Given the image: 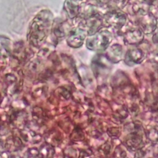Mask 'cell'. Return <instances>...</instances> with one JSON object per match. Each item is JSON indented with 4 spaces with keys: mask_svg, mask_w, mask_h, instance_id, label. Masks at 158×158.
<instances>
[{
    "mask_svg": "<svg viewBox=\"0 0 158 158\" xmlns=\"http://www.w3.org/2000/svg\"><path fill=\"white\" fill-rule=\"evenodd\" d=\"M52 15L49 10L41 11L34 19L29 30L30 41L37 46L46 36L51 25Z\"/></svg>",
    "mask_w": 158,
    "mask_h": 158,
    "instance_id": "obj_1",
    "label": "cell"
},
{
    "mask_svg": "<svg viewBox=\"0 0 158 158\" xmlns=\"http://www.w3.org/2000/svg\"><path fill=\"white\" fill-rule=\"evenodd\" d=\"M112 39V36L109 31L107 30L101 31L87 40L86 46L93 51H104L108 48Z\"/></svg>",
    "mask_w": 158,
    "mask_h": 158,
    "instance_id": "obj_2",
    "label": "cell"
},
{
    "mask_svg": "<svg viewBox=\"0 0 158 158\" xmlns=\"http://www.w3.org/2000/svg\"><path fill=\"white\" fill-rule=\"evenodd\" d=\"M139 14L143 15L139 19V24L142 31L145 33H151L154 31L157 25V21L154 16L144 10H139Z\"/></svg>",
    "mask_w": 158,
    "mask_h": 158,
    "instance_id": "obj_3",
    "label": "cell"
},
{
    "mask_svg": "<svg viewBox=\"0 0 158 158\" xmlns=\"http://www.w3.org/2000/svg\"><path fill=\"white\" fill-rule=\"evenodd\" d=\"M104 20L109 25L119 29L124 25L127 19L123 13L118 11H112L106 15Z\"/></svg>",
    "mask_w": 158,
    "mask_h": 158,
    "instance_id": "obj_4",
    "label": "cell"
},
{
    "mask_svg": "<svg viewBox=\"0 0 158 158\" xmlns=\"http://www.w3.org/2000/svg\"><path fill=\"white\" fill-rule=\"evenodd\" d=\"M85 38V34L84 30L77 28L70 33L67 39V43L71 47L78 48L82 45Z\"/></svg>",
    "mask_w": 158,
    "mask_h": 158,
    "instance_id": "obj_5",
    "label": "cell"
},
{
    "mask_svg": "<svg viewBox=\"0 0 158 158\" xmlns=\"http://www.w3.org/2000/svg\"><path fill=\"white\" fill-rule=\"evenodd\" d=\"M144 58V55L143 52L139 49H132L127 52L125 56V62L127 64H139L141 62Z\"/></svg>",
    "mask_w": 158,
    "mask_h": 158,
    "instance_id": "obj_6",
    "label": "cell"
},
{
    "mask_svg": "<svg viewBox=\"0 0 158 158\" xmlns=\"http://www.w3.org/2000/svg\"><path fill=\"white\" fill-rule=\"evenodd\" d=\"M125 39L128 43L131 44L139 43L143 39V32L139 29H133L129 30L125 34Z\"/></svg>",
    "mask_w": 158,
    "mask_h": 158,
    "instance_id": "obj_7",
    "label": "cell"
},
{
    "mask_svg": "<svg viewBox=\"0 0 158 158\" xmlns=\"http://www.w3.org/2000/svg\"><path fill=\"white\" fill-rule=\"evenodd\" d=\"M122 54L123 51L121 46L118 44L113 45L107 52L108 60L114 63H117L121 60Z\"/></svg>",
    "mask_w": 158,
    "mask_h": 158,
    "instance_id": "obj_8",
    "label": "cell"
},
{
    "mask_svg": "<svg viewBox=\"0 0 158 158\" xmlns=\"http://www.w3.org/2000/svg\"><path fill=\"white\" fill-rule=\"evenodd\" d=\"M127 143L129 147L133 149H136L140 147L141 144L143 143V141L140 136L136 134H133V135L128 138Z\"/></svg>",
    "mask_w": 158,
    "mask_h": 158,
    "instance_id": "obj_9",
    "label": "cell"
},
{
    "mask_svg": "<svg viewBox=\"0 0 158 158\" xmlns=\"http://www.w3.org/2000/svg\"><path fill=\"white\" fill-rule=\"evenodd\" d=\"M65 7H66V11L70 17L76 16L79 13V8L78 6H75L70 1H67L65 3Z\"/></svg>",
    "mask_w": 158,
    "mask_h": 158,
    "instance_id": "obj_10",
    "label": "cell"
},
{
    "mask_svg": "<svg viewBox=\"0 0 158 158\" xmlns=\"http://www.w3.org/2000/svg\"><path fill=\"white\" fill-rule=\"evenodd\" d=\"M149 138L151 140L157 141L158 140V128H153L149 132Z\"/></svg>",
    "mask_w": 158,
    "mask_h": 158,
    "instance_id": "obj_11",
    "label": "cell"
},
{
    "mask_svg": "<svg viewBox=\"0 0 158 158\" xmlns=\"http://www.w3.org/2000/svg\"><path fill=\"white\" fill-rule=\"evenodd\" d=\"M96 1L101 4H106L109 3L111 0H96Z\"/></svg>",
    "mask_w": 158,
    "mask_h": 158,
    "instance_id": "obj_12",
    "label": "cell"
},
{
    "mask_svg": "<svg viewBox=\"0 0 158 158\" xmlns=\"http://www.w3.org/2000/svg\"><path fill=\"white\" fill-rule=\"evenodd\" d=\"M70 1H73V2H78V1H81L82 0H69Z\"/></svg>",
    "mask_w": 158,
    "mask_h": 158,
    "instance_id": "obj_13",
    "label": "cell"
}]
</instances>
